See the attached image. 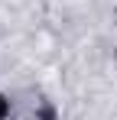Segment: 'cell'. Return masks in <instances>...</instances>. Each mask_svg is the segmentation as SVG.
<instances>
[{
	"instance_id": "obj_1",
	"label": "cell",
	"mask_w": 117,
	"mask_h": 120,
	"mask_svg": "<svg viewBox=\"0 0 117 120\" xmlns=\"http://www.w3.org/2000/svg\"><path fill=\"white\" fill-rule=\"evenodd\" d=\"M33 120H58V107L52 101H39L33 110Z\"/></svg>"
},
{
	"instance_id": "obj_2",
	"label": "cell",
	"mask_w": 117,
	"mask_h": 120,
	"mask_svg": "<svg viewBox=\"0 0 117 120\" xmlns=\"http://www.w3.org/2000/svg\"><path fill=\"white\" fill-rule=\"evenodd\" d=\"M10 114H13V101L7 91H0V120H10Z\"/></svg>"
}]
</instances>
